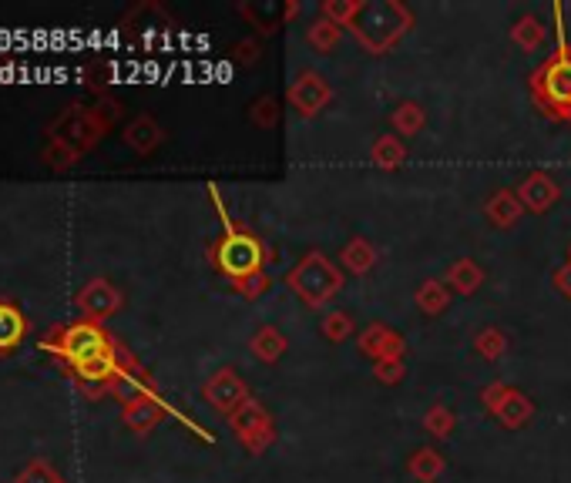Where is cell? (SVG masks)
Here are the masks:
<instances>
[{"label": "cell", "mask_w": 571, "mask_h": 483, "mask_svg": "<svg viewBox=\"0 0 571 483\" xmlns=\"http://www.w3.org/2000/svg\"><path fill=\"white\" fill-rule=\"evenodd\" d=\"M37 349L58 356L64 366L74 369L88 363V359L108 353V349H115V339L108 336V329L101 326V322L81 319V322H68V326H54L48 336H41Z\"/></svg>", "instance_id": "obj_1"}, {"label": "cell", "mask_w": 571, "mask_h": 483, "mask_svg": "<svg viewBox=\"0 0 571 483\" xmlns=\"http://www.w3.org/2000/svg\"><path fill=\"white\" fill-rule=\"evenodd\" d=\"M350 27L370 51H387L410 27V11L393 0H373V4H360V14L353 17Z\"/></svg>", "instance_id": "obj_2"}, {"label": "cell", "mask_w": 571, "mask_h": 483, "mask_svg": "<svg viewBox=\"0 0 571 483\" xmlns=\"http://www.w3.org/2000/svg\"><path fill=\"white\" fill-rule=\"evenodd\" d=\"M212 262L219 265V272H226L232 282H239V279H249V276H256V272H262L266 249H262V242L252 232L229 229L219 242H215Z\"/></svg>", "instance_id": "obj_3"}, {"label": "cell", "mask_w": 571, "mask_h": 483, "mask_svg": "<svg viewBox=\"0 0 571 483\" xmlns=\"http://www.w3.org/2000/svg\"><path fill=\"white\" fill-rule=\"evenodd\" d=\"M108 125H111V111H105V108H98V111L68 108L51 125V141H61V145H68L74 155H84V151H91L98 145L101 135L108 131Z\"/></svg>", "instance_id": "obj_4"}, {"label": "cell", "mask_w": 571, "mask_h": 483, "mask_svg": "<svg viewBox=\"0 0 571 483\" xmlns=\"http://www.w3.org/2000/svg\"><path fill=\"white\" fill-rule=\"evenodd\" d=\"M289 286L303 296L306 306H323L326 299L336 296L343 286L340 269H333V262L323 252H310L303 262L289 272Z\"/></svg>", "instance_id": "obj_5"}, {"label": "cell", "mask_w": 571, "mask_h": 483, "mask_svg": "<svg viewBox=\"0 0 571 483\" xmlns=\"http://www.w3.org/2000/svg\"><path fill=\"white\" fill-rule=\"evenodd\" d=\"M229 423H232V430H236V437L242 440V447H246L249 453H262L269 443L276 440L273 420H269V413L262 410V403H256L252 396L229 416Z\"/></svg>", "instance_id": "obj_6"}, {"label": "cell", "mask_w": 571, "mask_h": 483, "mask_svg": "<svg viewBox=\"0 0 571 483\" xmlns=\"http://www.w3.org/2000/svg\"><path fill=\"white\" fill-rule=\"evenodd\" d=\"M538 94L548 108H555L558 115H571V54L561 51L558 58H551L545 68L535 74Z\"/></svg>", "instance_id": "obj_7"}, {"label": "cell", "mask_w": 571, "mask_h": 483, "mask_svg": "<svg viewBox=\"0 0 571 483\" xmlns=\"http://www.w3.org/2000/svg\"><path fill=\"white\" fill-rule=\"evenodd\" d=\"M202 393L215 410L226 413V416H232L242 403L249 400V390H246V383H242V376H236V369H219V373L205 383Z\"/></svg>", "instance_id": "obj_8"}, {"label": "cell", "mask_w": 571, "mask_h": 483, "mask_svg": "<svg viewBox=\"0 0 571 483\" xmlns=\"http://www.w3.org/2000/svg\"><path fill=\"white\" fill-rule=\"evenodd\" d=\"M78 309L88 322H105L121 309V292L111 286L108 279H91L88 286L78 292Z\"/></svg>", "instance_id": "obj_9"}, {"label": "cell", "mask_w": 571, "mask_h": 483, "mask_svg": "<svg viewBox=\"0 0 571 483\" xmlns=\"http://www.w3.org/2000/svg\"><path fill=\"white\" fill-rule=\"evenodd\" d=\"M330 98H333L330 84H326L316 71L299 74V78L293 81V88H289V104H293V108H296L303 118L320 115L326 104H330Z\"/></svg>", "instance_id": "obj_10"}, {"label": "cell", "mask_w": 571, "mask_h": 483, "mask_svg": "<svg viewBox=\"0 0 571 483\" xmlns=\"http://www.w3.org/2000/svg\"><path fill=\"white\" fill-rule=\"evenodd\" d=\"M31 333L24 309L14 299H0V356H11L21 349V343Z\"/></svg>", "instance_id": "obj_11"}, {"label": "cell", "mask_w": 571, "mask_h": 483, "mask_svg": "<svg viewBox=\"0 0 571 483\" xmlns=\"http://www.w3.org/2000/svg\"><path fill=\"white\" fill-rule=\"evenodd\" d=\"M360 353L370 356V359H404V339L397 333H390L387 326H380V322H373V326L363 329V336L357 339Z\"/></svg>", "instance_id": "obj_12"}, {"label": "cell", "mask_w": 571, "mask_h": 483, "mask_svg": "<svg viewBox=\"0 0 571 483\" xmlns=\"http://www.w3.org/2000/svg\"><path fill=\"white\" fill-rule=\"evenodd\" d=\"M162 416H165V403L152 393V396H138V400L125 403V413H121V420H125L128 430L148 433V430H155V426L162 423Z\"/></svg>", "instance_id": "obj_13"}, {"label": "cell", "mask_w": 571, "mask_h": 483, "mask_svg": "<svg viewBox=\"0 0 571 483\" xmlns=\"http://www.w3.org/2000/svg\"><path fill=\"white\" fill-rule=\"evenodd\" d=\"M518 198H521V205L531 208V212H548V208L558 202V182L545 172H535L521 182Z\"/></svg>", "instance_id": "obj_14"}, {"label": "cell", "mask_w": 571, "mask_h": 483, "mask_svg": "<svg viewBox=\"0 0 571 483\" xmlns=\"http://www.w3.org/2000/svg\"><path fill=\"white\" fill-rule=\"evenodd\" d=\"M484 212H488V219L498 225V229H511V225L521 219V198L508 192V188H501V192H494L488 198Z\"/></svg>", "instance_id": "obj_15"}, {"label": "cell", "mask_w": 571, "mask_h": 483, "mask_svg": "<svg viewBox=\"0 0 571 483\" xmlns=\"http://www.w3.org/2000/svg\"><path fill=\"white\" fill-rule=\"evenodd\" d=\"M125 141L138 151V155H148V151H155L158 145H162V128H158V121L142 115L125 128Z\"/></svg>", "instance_id": "obj_16"}, {"label": "cell", "mask_w": 571, "mask_h": 483, "mask_svg": "<svg viewBox=\"0 0 571 483\" xmlns=\"http://www.w3.org/2000/svg\"><path fill=\"white\" fill-rule=\"evenodd\" d=\"M481 282H484V269L474 259H461V262H454L451 269H447V286H451L454 292H461V296H471V292H477V289H481Z\"/></svg>", "instance_id": "obj_17"}, {"label": "cell", "mask_w": 571, "mask_h": 483, "mask_svg": "<svg viewBox=\"0 0 571 483\" xmlns=\"http://www.w3.org/2000/svg\"><path fill=\"white\" fill-rule=\"evenodd\" d=\"M340 262H343V269L353 272V276H367L373 269V262H377V249H373L367 239H353L343 245Z\"/></svg>", "instance_id": "obj_18"}, {"label": "cell", "mask_w": 571, "mask_h": 483, "mask_svg": "<svg viewBox=\"0 0 571 483\" xmlns=\"http://www.w3.org/2000/svg\"><path fill=\"white\" fill-rule=\"evenodd\" d=\"M249 349H252V356H256L259 363H276V359L286 353V339H283L279 329L262 326L259 333L249 339Z\"/></svg>", "instance_id": "obj_19"}, {"label": "cell", "mask_w": 571, "mask_h": 483, "mask_svg": "<svg viewBox=\"0 0 571 483\" xmlns=\"http://www.w3.org/2000/svg\"><path fill=\"white\" fill-rule=\"evenodd\" d=\"M494 416H498V420L508 426V430H518V426H524V423L531 420V416H535V403H531L524 393L511 390V396L504 400V406Z\"/></svg>", "instance_id": "obj_20"}, {"label": "cell", "mask_w": 571, "mask_h": 483, "mask_svg": "<svg viewBox=\"0 0 571 483\" xmlns=\"http://www.w3.org/2000/svg\"><path fill=\"white\" fill-rule=\"evenodd\" d=\"M407 158L404 151V141H400L397 135H383L377 138V145H373V161H377V168H383V172H393V168H400Z\"/></svg>", "instance_id": "obj_21"}, {"label": "cell", "mask_w": 571, "mask_h": 483, "mask_svg": "<svg viewBox=\"0 0 571 483\" xmlns=\"http://www.w3.org/2000/svg\"><path fill=\"white\" fill-rule=\"evenodd\" d=\"M444 473V457L437 450H417L410 457V477L420 483H434Z\"/></svg>", "instance_id": "obj_22"}, {"label": "cell", "mask_w": 571, "mask_h": 483, "mask_svg": "<svg viewBox=\"0 0 571 483\" xmlns=\"http://www.w3.org/2000/svg\"><path fill=\"white\" fill-rule=\"evenodd\" d=\"M511 41L518 44L521 51H538V47L545 44V24L531 14L521 17V21L511 27Z\"/></svg>", "instance_id": "obj_23"}, {"label": "cell", "mask_w": 571, "mask_h": 483, "mask_svg": "<svg viewBox=\"0 0 571 483\" xmlns=\"http://www.w3.org/2000/svg\"><path fill=\"white\" fill-rule=\"evenodd\" d=\"M447 302H451V292H447L444 282L437 279H427L424 286L417 289V306L427 312V316H437V312L447 309Z\"/></svg>", "instance_id": "obj_24"}, {"label": "cell", "mask_w": 571, "mask_h": 483, "mask_svg": "<svg viewBox=\"0 0 571 483\" xmlns=\"http://www.w3.org/2000/svg\"><path fill=\"white\" fill-rule=\"evenodd\" d=\"M393 128H397V135H420V128H424V108H420V104H414V101H404L400 104L397 111H393Z\"/></svg>", "instance_id": "obj_25"}, {"label": "cell", "mask_w": 571, "mask_h": 483, "mask_svg": "<svg viewBox=\"0 0 571 483\" xmlns=\"http://www.w3.org/2000/svg\"><path fill=\"white\" fill-rule=\"evenodd\" d=\"M320 11H323V21H330L336 27H350L353 17L360 14V0H326Z\"/></svg>", "instance_id": "obj_26"}, {"label": "cell", "mask_w": 571, "mask_h": 483, "mask_svg": "<svg viewBox=\"0 0 571 483\" xmlns=\"http://www.w3.org/2000/svg\"><path fill=\"white\" fill-rule=\"evenodd\" d=\"M474 346L484 359H501L504 349H508V339H504L501 329H481L474 339Z\"/></svg>", "instance_id": "obj_27"}, {"label": "cell", "mask_w": 571, "mask_h": 483, "mask_svg": "<svg viewBox=\"0 0 571 483\" xmlns=\"http://www.w3.org/2000/svg\"><path fill=\"white\" fill-rule=\"evenodd\" d=\"M14 483H64V480L58 477V470H54L48 460H31L21 473H17Z\"/></svg>", "instance_id": "obj_28"}, {"label": "cell", "mask_w": 571, "mask_h": 483, "mask_svg": "<svg viewBox=\"0 0 571 483\" xmlns=\"http://www.w3.org/2000/svg\"><path fill=\"white\" fill-rule=\"evenodd\" d=\"M424 426H427V433H434V437H451V430H454V413L447 410V406H430L427 416H424Z\"/></svg>", "instance_id": "obj_29"}, {"label": "cell", "mask_w": 571, "mask_h": 483, "mask_svg": "<svg viewBox=\"0 0 571 483\" xmlns=\"http://www.w3.org/2000/svg\"><path fill=\"white\" fill-rule=\"evenodd\" d=\"M323 336L330 339V343H343V339L353 336V319L346 316V312H326V319H323Z\"/></svg>", "instance_id": "obj_30"}, {"label": "cell", "mask_w": 571, "mask_h": 483, "mask_svg": "<svg viewBox=\"0 0 571 483\" xmlns=\"http://www.w3.org/2000/svg\"><path fill=\"white\" fill-rule=\"evenodd\" d=\"M340 31L343 27H336L330 21H316L310 27V44L316 47V51H333L336 41H340Z\"/></svg>", "instance_id": "obj_31"}, {"label": "cell", "mask_w": 571, "mask_h": 483, "mask_svg": "<svg viewBox=\"0 0 571 483\" xmlns=\"http://www.w3.org/2000/svg\"><path fill=\"white\" fill-rule=\"evenodd\" d=\"M41 158L48 161L51 168H68V165H74V161H78L81 155H74V151L68 148V145H61V141H48V145H44V151H41Z\"/></svg>", "instance_id": "obj_32"}, {"label": "cell", "mask_w": 571, "mask_h": 483, "mask_svg": "<svg viewBox=\"0 0 571 483\" xmlns=\"http://www.w3.org/2000/svg\"><path fill=\"white\" fill-rule=\"evenodd\" d=\"M249 115L259 128H273L279 121V104H276V98H259L256 104H252Z\"/></svg>", "instance_id": "obj_33"}, {"label": "cell", "mask_w": 571, "mask_h": 483, "mask_svg": "<svg viewBox=\"0 0 571 483\" xmlns=\"http://www.w3.org/2000/svg\"><path fill=\"white\" fill-rule=\"evenodd\" d=\"M373 376L387 386L400 383V376H404V359H380V363L373 366Z\"/></svg>", "instance_id": "obj_34"}, {"label": "cell", "mask_w": 571, "mask_h": 483, "mask_svg": "<svg viewBox=\"0 0 571 483\" xmlns=\"http://www.w3.org/2000/svg\"><path fill=\"white\" fill-rule=\"evenodd\" d=\"M508 396H511V386L494 383V386H488V390L481 393V400H484V406H488L491 413H498L501 406H504V400H508Z\"/></svg>", "instance_id": "obj_35"}, {"label": "cell", "mask_w": 571, "mask_h": 483, "mask_svg": "<svg viewBox=\"0 0 571 483\" xmlns=\"http://www.w3.org/2000/svg\"><path fill=\"white\" fill-rule=\"evenodd\" d=\"M236 289H239L246 299H256V296H262V289H266V276H262V272H256V276H249V279H239Z\"/></svg>", "instance_id": "obj_36"}, {"label": "cell", "mask_w": 571, "mask_h": 483, "mask_svg": "<svg viewBox=\"0 0 571 483\" xmlns=\"http://www.w3.org/2000/svg\"><path fill=\"white\" fill-rule=\"evenodd\" d=\"M555 289H558L565 299H571V262H565V265H561V269L555 272Z\"/></svg>", "instance_id": "obj_37"}]
</instances>
